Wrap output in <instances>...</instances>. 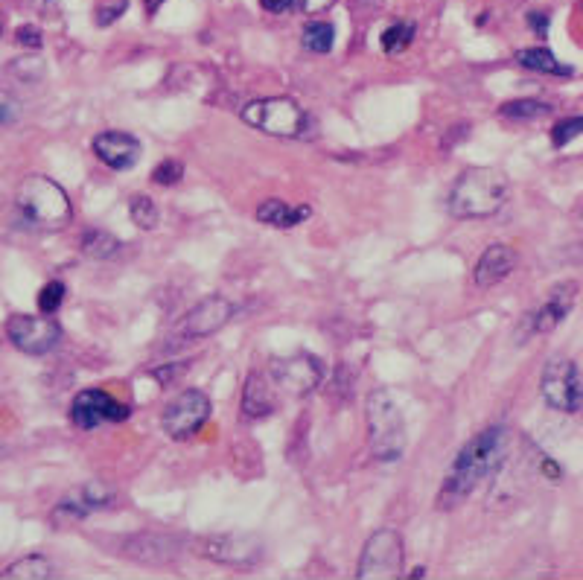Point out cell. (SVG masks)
<instances>
[{
    "instance_id": "obj_18",
    "label": "cell",
    "mask_w": 583,
    "mask_h": 580,
    "mask_svg": "<svg viewBox=\"0 0 583 580\" xmlns=\"http://www.w3.org/2000/svg\"><path fill=\"white\" fill-rule=\"evenodd\" d=\"M516 263H519V254H516L511 245L493 242V245L484 248V254H481L476 269H473V283L479 289H493L496 283H502L508 274L514 272Z\"/></svg>"
},
{
    "instance_id": "obj_13",
    "label": "cell",
    "mask_w": 583,
    "mask_h": 580,
    "mask_svg": "<svg viewBox=\"0 0 583 580\" xmlns=\"http://www.w3.org/2000/svg\"><path fill=\"white\" fill-rule=\"evenodd\" d=\"M234 312H237V307L228 298L210 295V298L199 301L196 307L178 321L175 336H181V339H207V336L219 333L234 318Z\"/></svg>"
},
{
    "instance_id": "obj_4",
    "label": "cell",
    "mask_w": 583,
    "mask_h": 580,
    "mask_svg": "<svg viewBox=\"0 0 583 580\" xmlns=\"http://www.w3.org/2000/svg\"><path fill=\"white\" fill-rule=\"evenodd\" d=\"M365 417H368V441L371 452L382 464H394L406 452V417L391 397V391L374 388L365 403Z\"/></svg>"
},
{
    "instance_id": "obj_21",
    "label": "cell",
    "mask_w": 583,
    "mask_h": 580,
    "mask_svg": "<svg viewBox=\"0 0 583 580\" xmlns=\"http://www.w3.org/2000/svg\"><path fill=\"white\" fill-rule=\"evenodd\" d=\"M516 62L522 68L534 70V73H549V76H572V68L569 65H560L557 56L546 50V47H525L516 53Z\"/></svg>"
},
{
    "instance_id": "obj_26",
    "label": "cell",
    "mask_w": 583,
    "mask_h": 580,
    "mask_svg": "<svg viewBox=\"0 0 583 580\" xmlns=\"http://www.w3.org/2000/svg\"><path fill=\"white\" fill-rule=\"evenodd\" d=\"M414 24L412 21H403V24H391L385 33H382V50L388 53V56H397V53H403L409 44L414 41Z\"/></svg>"
},
{
    "instance_id": "obj_25",
    "label": "cell",
    "mask_w": 583,
    "mask_h": 580,
    "mask_svg": "<svg viewBox=\"0 0 583 580\" xmlns=\"http://www.w3.org/2000/svg\"><path fill=\"white\" fill-rule=\"evenodd\" d=\"M301 41H304L309 53H330L333 44H336V27L327 24V21H312V24H307Z\"/></svg>"
},
{
    "instance_id": "obj_14",
    "label": "cell",
    "mask_w": 583,
    "mask_h": 580,
    "mask_svg": "<svg viewBox=\"0 0 583 580\" xmlns=\"http://www.w3.org/2000/svg\"><path fill=\"white\" fill-rule=\"evenodd\" d=\"M199 551L216 563L251 566L263 557V543L251 534H219V537H207Z\"/></svg>"
},
{
    "instance_id": "obj_19",
    "label": "cell",
    "mask_w": 583,
    "mask_h": 580,
    "mask_svg": "<svg viewBox=\"0 0 583 580\" xmlns=\"http://www.w3.org/2000/svg\"><path fill=\"white\" fill-rule=\"evenodd\" d=\"M275 409V385H269V379L260 371H251L245 376V388H242V414L251 420H260V417H269Z\"/></svg>"
},
{
    "instance_id": "obj_29",
    "label": "cell",
    "mask_w": 583,
    "mask_h": 580,
    "mask_svg": "<svg viewBox=\"0 0 583 580\" xmlns=\"http://www.w3.org/2000/svg\"><path fill=\"white\" fill-rule=\"evenodd\" d=\"M583 135V117H572V120H563L551 129V143L554 149H563L566 143H572L575 137Z\"/></svg>"
},
{
    "instance_id": "obj_33",
    "label": "cell",
    "mask_w": 583,
    "mask_h": 580,
    "mask_svg": "<svg viewBox=\"0 0 583 580\" xmlns=\"http://www.w3.org/2000/svg\"><path fill=\"white\" fill-rule=\"evenodd\" d=\"M15 38H18V44H24V47H33V50H38L41 44H44V38H41V30L38 27H18V33H15Z\"/></svg>"
},
{
    "instance_id": "obj_1",
    "label": "cell",
    "mask_w": 583,
    "mask_h": 580,
    "mask_svg": "<svg viewBox=\"0 0 583 580\" xmlns=\"http://www.w3.org/2000/svg\"><path fill=\"white\" fill-rule=\"evenodd\" d=\"M508 458V429L505 426H487L476 438H470L455 455L452 467L444 478L438 508L449 511L458 508L470 493H476L490 476L502 470Z\"/></svg>"
},
{
    "instance_id": "obj_16",
    "label": "cell",
    "mask_w": 583,
    "mask_h": 580,
    "mask_svg": "<svg viewBox=\"0 0 583 580\" xmlns=\"http://www.w3.org/2000/svg\"><path fill=\"white\" fill-rule=\"evenodd\" d=\"M94 155L103 161L108 170H132L140 161V140L129 132H100L94 137Z\"/></svg>"
},
{
    "instance_id": "obj_38",
    "label": "cell",
    "mask_w": 583,
    "mask_h": 580,
    "mask_svg": "<svg viewBox=\"0 0 583 580\" xmlns=\"http://www.w3.org/2000/svg\"><path fill=\"white\" fill-rule=\"evenodd\" d=\"M161 3H164V0H143V9H146V15H155V12L161 9Z\"/></svg>"
},
{
    "instance_id": "obj_5",
    "label": "cell",
    "mask_w": 583,
    "mask_h": 580,
    "mask_svg": "<svg viewBox=\"0 0 583 580\" xmlns=\"http://www.w3.org/2000/svg\"><path fill=\"white\" fill-rule=\"evenodd\" d=\"M240 117L257 132L272 137H307L309 114L286 97H269V100H254L240 111Z\"/></svg>"
},
{
    "instance_id": "obj_20",
    "label": "cell",
    "mask_w": 583,
    "mask_h": 580,
    "mask_svg": "<svg viewBox=\"0 0 583 580\" xmlns=\"http://www.w3.org/2000/svg\"><path fill=\"white\" fill-rule=\"evenodd\" d=\"M309 216H312V210L307 205L292 207L286 205L283 199H269V202H263V205L257 207V222L272 225V228H295V225H301Z\"/></svg>"
},
{
    "instance_id": "obj_22",
    "label": "cell",
    "mask_w": 583,
    "mask_h": 580,
    "mask_svg": "<svg viewBox=\"0 0 583 580\" xmlns=\"http://www.w3.org/2000/svg\"><path fill=\"white\" fill-rule=\"evenodd\" d=\"M3 580H47L53 578V563L41 554H30L24 560H15L0 572Z\"/></svg>"
},
{
    "instance_id": "obj_7",
    "label": "cell",
    "mask_w": 583,
    "mask_h": 580,
    "mask_svg": "<svg viewBox=\"0 0 583 580\" xmlns=\"http://www.w3.org/2000/svg\"><path fill=\"white\" fill-rule=\"evenodd\" d=\"M406 566V551H403V537L394 528H379L365 543L362 560H359V580H394L403 578Z\"/></svg>"
},
{
    "instance_id": "obj_3",
    "label": "cell",
    "mask_w": 583,
    "mask_h": 580,
    "mask_svg": "<svg viewBox=\"0 0 583 580\" xmlns=\"http://www.w3.org/2000/svg\"><path fill=\"white\" fill-rule=\"evenodd\" d=\"M15 205L21 210L24 222L41 231H62L73 219V205L65 187L47 175H27L15 193Z\"/></svg>"
},
{
    "instance_id": "obj_27",
    "label": "cell",
    "mask_w": 583,
    "mask_h": 580,
    "mask_svg": "<svg viewBox=\"0 0 583 580\" xmlns=\"http://www.w3.org/2000/svg\"><path fill=\"white\" fill-rule=\"evenodd\" d=\"M129 216H132V222L143 228V231H152L155 225H158V219H161V213H158V205L149 199V196H132V202H129Z\"/></svg>"
},
{
    "instance_id": "obj_23",
    "label": "cell",
    "mask_w": 583,
    "mask_h": 580,
    "mask_svg": "<svg viewBox=\"0 0 583 580\" xmlns=\"http://www.w3.org/2000/svg\"><path fill=\"white\" fill-rule=\"evenodd\" d=\"M120 248H123V242L108 231H100V228H91L82 234V251L91 260H111L114 254H120Z\"/></svg>"
},
{
    "instance_id": "obj_39",
    "label": "cell",
    "mask_w": 583,
    "mask_h": 580,
    "mask_svg": "<svg viewBox=\"0 0 583 580\" xmlns=\"http://www.w3.org/2000/svg\"><path fill=\"white\" fill-rule=\"evenodd\" d=\"M0 33H3V21H0Z\"/></svg>"
},
{
    "instance_id": "obj_6",
    "label": "cell",
    "mask_w": 583,
    "mask_h": 580,
    "mask_svg": "<svg viewBox=\"0 0 583 580\" xmlns=\"http://www.w3.org/2000/svg\"><path fill=\"white\" fill-rule=\"evenodd\" d=\"M540 394L551 409L575 414L583 409V376L566 356H554L540 374Z\"/></svg>"
},
{
    "instance_id": "obj_30",
    "label": "cell",
    "mask_w": 583,
    "mask_h": 580,
    "mask_svg": "<svg viewBox=\"0 0 583 580\" xmlns=\"http://www.w3.org/2000/svg\"><path fill=\"white\" fill-rule=\"evenodd\" d=\"M181 178H184V164H181V161H175V158L161 161V164L152 170V181H155V184H161V187H172V184H178Z\"/></svg>"
},
{
    "instance_id": "obj_11",
    "label": "cell",
    "mask_w": 583,
    "mask_h": 580,
    "mask_svg": "<svg viewBox=\"0 0 583 580\" xmlns=\"http://www.w3.org/2000/svg\"><path fill=\"white\" fill-rule=\"evenodd\" d=\"M324 362L312 353H295L289 359H275L269 376L280 391H286L289 397H307L321 382H324Z\"/></svg>"
},
{
    "instance_id": "obj_9",
    "label": "cell",
    "mask_w": 583,
    "mask_h": 580,
    "mask_svg": "<svg viewBox=\"0 0 583 580\" xmlns=\"http://www.w3.org/2000/svg\"><path fill=\"white\" fill-rule=\"evenodd\" d=\"M207 417H210V397L199 388H187L164 409L161 429L170 435L172 441H187L205 426Z\"/></svg>"
},
{
    "instance_id": "obj_36",
    "label": "cell",
    "mask_w": 583,
    "mask_h": 580,
    "mask_svg": "<svg viewBox=\"0 0 583 580\" xmlns=\"http://www.w3.org/2000/svg\"><path fill=\"white\" fill-rule=\"evenodd\" d=\"M295 3H298V0H260V6H263L266 12H272V15H283V12H289Z\"/></svg>"
},
{
    "instance_id": "obj_17",
    "label": "cell",
    "mask_w": 583,
    "mask_h": 580,
    "mask_svg": "<svg viewBox=\"0 0 583 580\" xmlns=\"http://www.w3.org/2000/svg\"><path fill=\"white\" fill-rule=\"evenodd\" d=\"M123 554L132 557L135 563L143 566H167L178 554H181V543L175 537L167 534H135L123 543Z\"/></svg>"
},
{
    "instance_id": "obj_35",
    "label": "cell",
    "mask_w": 583,
    "mask_h": 580,
    "mask_svg": "<svg viewBox=\"0 0 583 580\" xmlns=\"http://www.w3.org/2000/svg\"><path fill=\"white\" fill-rule=\"evenodd\" d=\"M333 6H336V0H301V9L307 15H321V12H327Z\"/></svg>"
},
{
    "instance_id": "obj_32",
    "label": "cell",
    "mask_w": 583,
    "mask_h": 580,
    "mask_svg": "<svg viewBox=\"0 0 583 580\" xmlns=\"http://www.w3.org/2000/svg\"><path fill=\"white\" fill-rule=\"evenodd\" d=\"M126 9H129V0H111V3L97 6V24H100V27H111L117 18H123Z\"/></svg>"
},
{
    "instance_id": "obj_37",
    "label": "cell",
    "mask_w": 583,
    "mask_h": 580,
    "mask_svg": "<svg viewBox=\"0 0 583 580\" xmlns=\"http://www.w3.org/2000/svg\"><path fill=\"white\" fill-rule=\"evenodd\" d=\"M528 24L534 27V33L537 35H546V30H549V15H546V12H531V15H528Z\"/></svg>"
},
{
    "instance_id": "obj_24",
    "label": "cell",
    "mask_w": 583,
    "mask_h": 580,
    "mask_svg": "<svg viewBox=\"0 0 583 580\" xmlns=\"http://www.w3.org/2000/svg\"><path fill=\"white\" fill-rule=\"evenodd\" d=\"M499 114L505 120H516V123H528V120H540V117H549L551 105L540 103V100H514V103H505L499 108Z\"/></svg>"
},
{
    "instance_id": "obj_2",
    "label": "cell",
    "mask_w": 583,
    "mask_h": 580,
    "mask_svg": "<svg viewBox=\"0 0 583 580\" xmlns=\"http://www.w3.org/2000/svg\"><path fill=\"white\" fill-rule=\"evenodd\" d=\"M508 202V178L493 167H473L458 175L449 190V213L455 219H487Z\"/></svg>"
},
{
    "instance_id": "obj_34",
    "label": "cell",
    "mask_w": 583,
    "mask_h": 580,
    "mask_svg": "<svg viewBox=\"0 0 583 580\" xmlns=\"http://www.w3.org/2000/svg\"><path fill=\"white\" fill-rule=\"evenodd\" d=\"M184 371H187V365H172L170 362V365H164V368H155V371H152V376H155L161 385H172V382L184 374Z\"/></svg>"
},
{
    "instance_id": "obj_28",
    "label": "cell",
    "mask_w": 583,
    "mask_h": 580,
    "mask_svg": "<svg viewBox=\"0 0 583 580\" xmlns=\"http://www.w3.org/2000/svg\"><path fill=\"white\" fill-rule=\"evenodd\" d=\"M65 295H68V286L62 283V280H50V283H44L41 286V292H38V312H44V315H56L62 304H65Z\"/></svg>"
},
{
    "instance_id": "obj_10",
    "label": "cell",
    "mask_w": 583,
    "mask_h": 580,
    "mask_svg": "<svg viewBox=\"0 0 583 580\" xmlns=\"http://www.w3.org/2000/svg\"><path fill=\"white\" fill-rule=\"evenodd\" d=\"M132 409L120 400H114L103 388H85L70 403V423L82 432H94L105 423H123L129 420Z\"/></svg>"
},
{
    "instance_id": "obj_12",
    "label": "cell",
    "mask_w": 583,
    "mask_h": 580,
    "mask_svg": "<svg viewBox=\"0 0 583 580\" xmlns=\"http://www.w3.org/2000/svg\"><path fill=\"white\" fill-rule=\"evenodd\" d=\"M114 502V490L103 481H88L76 490H70L68 496H62L56 502V508L50 513V519L56 525H70V522H82L91 513L105 511Z\"/></svg>"
},
{
    "instance_id": "obj_15",
    "label": "cell",
    "mask_w": 583,
    "mask_h": 580,
    "mask_svg": "<svg viewBox=\"0 0 583 580\" xmlns=\"http://www.w3.org/2000/svg\"><path fill=\"white\" fill-rule=\"evenodd\" d=\"M575 301H578V283H572V280L569 283H557L549 292V298L528 315L531 333H537V336L543 333L546 336L551 330H557L566 321V315L572 312Z\"/></svg>"
},
{
    "instance_id": "obj_40",
    "label": "cell",
    "mask_w": 583,
    "mask_h": 580,
    "mask_svg": "<svg viewBox=\"0 0 583 580\" xmlns=\"http://www.w3.org/2000/svg\"><path fill=\"white\" fill-rule=\"evenodd\" d=\"M581 213H583V207H581Z\"/></svg>"
},
{
    "instance_id": "obj_8",
    "label": "cell",
    "mask_w": 583,
    "mask_h": 580,
    "mask_svg": "<svg viewBox=\"0 0 583 580\" xmlns=\"http://www.w3.org/2000/svg\"><path fill=\"white\" fill-rule=\"evenodd\" d=\"M6 339L27 356H47L62 342V327L53 315H12L6 321Z\"/></svg>"
},
{
    "instance_id": "obj_31",
    "label": "cell",
    "mask_w": 583,
    "mask_h": 580,
    "mask_svg": "<svg viewBox=\"0 0 583 580\" xmlns=\"http://www.w3.org/2000/svg\"><path fill=\"white\" fill-rule=\"evenodd\" d=\"M18 117H21V100L12 91L0 88V129L18 123Z\"/></svg>"
}]
</instances>
